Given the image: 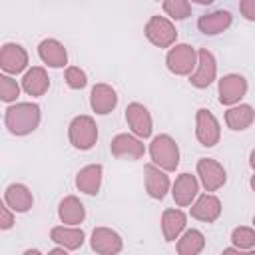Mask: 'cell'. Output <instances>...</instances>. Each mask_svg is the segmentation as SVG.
<instances>
[{
  "label": "cell",
  "mask_w": 255,
  "mask_h": 255,
  "mask_svg": "<svg viewBox=\"0 0 255 255\" xmlns=\"http://www.w3.org/2000/svg\"><path fill=\"white\" fill-rule=\"evenodd\" d=\"M195 4H201V6H207V4H211L213 0H193Z\"/></svg>",
  "instance_id": "cell-36"
},
{
  "label": "cell",
  "mask_w": 255,
  "mask_h": 255,
  "mask_svg": "<svg viewBox=\"0 0 255 255\" xmlns=\"http://www.w3.org/2000/svg\"><path fill=\"white\" fill-rule=\"evenodd\" d=\"M40 251L38 249H28V251H24V255H38Z\"/></svg>",
  "instance_id": "cell-37"
},
{
  "label": "cell",
  "mask_w": 255,
  "mask_h": 255,
  "mask_svg": "<svg viewBox=\"0 0 255 255\" xmlns=\"http://www.w3.org/2000/svg\"><path fill=\"white\" fill-rule=\"evenodd\" d=\"M253 225H255V215H253Z\"/></svg>",
  "instance_id": "cell-39"
},
{
  "label": "cell",
  "mask_w": 255,
  "mask_h": 255,
  "mask_svg": "<svg viewBox=\"0 0 255 255\" xmlns=\"http://www.w3.org/2000/svg\"><path fill=\"white\" fill-rule=\"evenodd\" d=\"M4 203L16 213H26L32 209L34 197H32V191L24 183H10L4 191Z\"/></svg>",
  "instance_id": "cell-18"
},
{
  "label": "cell",
  "mask_w": 255,
  "mask_h": 255,
  "mask_svg": "<svg viewBox=\"0 0 255 255\" xmlns=\"http://www.w3.org/2000/svg\"><path fill=\"white\" fill-rule=\"evenodd\" d=\"M68 137L76 149H80V151L92 149L98 141V126H96L94 118L76 116L68 126Z\"/></svg>",
  "instance_id": "cell-3"
},
{
  "label": "cell",
  "mask_w": 255,
  "mask_h": 255,
  "mask_svg": "<svg viewBox=\"0 0 255 255\" xmlns=\"http://www.w3.org/2000/svg\"><path fill=\"white\" fill-rule=\"evenodd\" d=\"M112 155L120 157V159H141L145 153V145L141 143V139L137 135L131 133H118L112 143H110Z\"/></svg>",
  "instance_id": "cell-11"
},
{
  "label": "cell",
  "mask_w": 255,
  "mask_h": 255,
  "mask_svg": "<svg viewBox=\"0 0 255 255\" xmlns=\"http://www.w3.org/2000/svg\"><path fill=\"white\" fill-rule=\"evenodd\" d=\"M253 120H255V110L249 104H239V106H233L225 112V124L233 131L247 129L253 124Z\"/></svg>",
  "instance_id": "cell-26"
},
{
  "label": "cell",
  "mask_w": 255,
  "mask_h": 255,
  "mask_svg": "<svg viewBox=\"0 0 255 255\" xmlns=\"http://www.w3.org/2000/svg\"><path fill=\"white\" fill-rule=\"evenodd\" d=\"M197 191H199V181H197V177L191 175V173H179L177 179H175L173 185H171L173 201H175V205H179V207L191 205V201L197 197Z\"/></svg>",
  "instance_id": "cell-15"
},
{
  "label": "cell",
  "mask_w": 255,
  "mask_h": 255,
  "mask_svg": "<svg viewBox=\"0 0 255 255\" xmlns=\"http://www.w3.org/2000/svg\"><path fill=\"white\" fill-rule=\"evenodd\" d=\"M58 217L66 225H80L86 217V207L76 195H66L58 205Z\"/></svg>",
  "instance_id": "cell-25"
},
{
  "label": "cell",
  "mask_w": 255,
  "mask_h": 255,
  "mask_svg": "<svg viewBox=\"0 0 255 255\" xmlns=\"http://www.w3.org/2000/svg\"><path fill=\"white\" fill-rule=\"evenodd\" d=\"M20 96V86L14 78L10 76H0V100L10 104V102H16V98Z\"/></svg>",
  "instance_id": "cell-30"
},
{
  "label": "cell",
  "mask_w": 255,
  "mask_h": 255,
  "mask_svg": "<svg viewBox=\"0 0 255 255\" xmlns=\"http://www.w3.org/2000/svg\"><path fill=\"white\" fill-rule=\"evenodd\" d=\"M163 10L173 20H185L191 16V6L187 0H163Z\"/></svg>",
  "instance_id": "cell-29"
},
{
  "label": "cell",
  "mask_w": 255,
  "mask_h": 255,
  "mask_svg": "<svg viewBox=\"0 0 255 255\" xmlns=\"http://www.w3.org/2000/svg\"><path fill=\"white\" fill-rule=\"evenodd\" d=\"M38 56L50 68H64L68 64V52L56 38H46L38 44Z\"/></svg>",
  "instance_id": "cell-20"
},
{
  "label": "cell",
  "mask_w": 255,
  "mask_h": 255,
  "mask_svg": "<svg viewBox=\"0 0 255 255\" xmlns=\"http://www.w3.org/2000/svg\"><path fill=\"white\" fill-rule=\"evenodd\" d=\"M90 245L100 255H116L124 249V241H122L120 233L110 227H96L92 231Z\"/></svg>",
  "instance_id": "cell-12"
},
{
  "label": "cell",
  "mask_w": 255,
  "mask_h": 255,
  "mask_svg": "<svg viewBox=\"0 0 255 255\" xmlns=\"http://www.w3.org/2000/svg\"><path fill=\"white\" fill-rule=\"evenodd\" d=\"M90 106L96 114L106 116L118 106V94L110 84H96L90 94Z\"/></svg>",
  "instance_id": "cell-17"
},
{
  "label": "cell",
  "mask_w": 255,
  "mask_h": 255,
  "mask_svg": "<svg viewBox=\"0 0 255 255\" xmlns=\"http://www.w3.org/2000/svg\"><path fill=\"white\" fill-rule=\"evenodd\" d=\"M28 66V52L20 44H4L0 50V68L6 74H20Z\"/></svg>",
  "instance_id": "cell-14"
},
{
  "label": "cell",
  "mask_w": 255,
  "mask_h": 255,
  "mask_svg": "<svg viewBox=\"0 0 255 255\" xmlns=\"http://www.w3.org/2000/svg\"><path fill=\"white\" fill-rule=\"evenodd\" d=\"M143 32L145 38L157 48H171L177 40V30L165 16H151L145 22Z\"/></svg>",
  "instance_id": "cell-5"
},
{
  "label": "cell",
  "mask_w": 255,
  "mask_h": 255,
  "mask_svg": "<svg viewBox=\"0 0 255 255\" xmlns=\"http://www.w3.org/2000/svg\"><path fill=\"white\" fill-rule=\"evenodd\" d=\"M239 10L241 16L249 22H255V0H241L239 2Z\"/></svg>",
  "instance_id": "cell-33"
},
{
  "label": "cell",
  "mask_w": 255,
  "mask_h": 255,
  "mask_svg": "<svg viewBox=\"0 0 255 255\" xmlns=\"http://www.w3.org/2000/svg\"><path fill=\"white\" fill-rule=\"evenodd\" d=\"M50 88V78H48V72L42 68V66H32L24 78H22V90L28 94V96H44Z\"/></svg>",
  "instance_id": "cell-22"
},
{
  "label": "cell",
  "mask_w": 255,
  "mask_h": 255,
  "mask_svg": "<svg viewBox=\"0 0 255 255\" xmlns=\"http://www.w3.org/2000/svg\"><path fill=\"white\" fill-rule=\"evenodd\" d=\"M249 165H251V169L255 171V149L249 153Z\"/></svg>",
  "instance_id": "cell-35"
},
{
  "label": "cell",
  "mask_w": 255,
  "mask_h": 255,
  "mask_svg": "<svg viewBox=\"0 0 255 255\" xmlns=\"http://www.w3.org/2000/svg\"><path fill=\"white\" fill-rule=\"evenodd\" d=\"M40 106L38 104H32V102H20V104H14L6 110L4 114V124L8 128L10 133L14 135H26V133H32L38 124H40Z\"/></svg>",
  "instance_id": "cell-1"
},
{
  "label": "cell",
  "mask_w": 255,
  "mask_h": 255,
  "mask_svg": "<svg viewBox=\"0 0 255 255\" xmlns=\"http://www.w3.org/2000/svg\"><path fill=\"white\" fill-rule=\"evenodd\" d=\"M205 247V237L199 229H187L177 237V253L179 255H197Z\"/></svg>",
  "instance_id": "cell-27"
},
{
  "label": "cell",
  "mask_w": 255,
  "mask_h": 255,
  "mask_svg": "<svg viewBox=\"0 0 255 255\" xmlns=\"http://www.w3.org/2000/svg\"><path fill=\"white\" fill-rule=\"evenodd\" d=\"M195 137L197 141L203 145V147H213L219 143L221 139V128H219V122L217 118L205 110V108H199L195 112Z\"/></svg>",
  "instance_id": "cell-6"
},
{
  "label": "cell",
  "mask_w": 255,
  "mask_h": 255,
  "mask_svg": "<svg viewBox=\"0 0 255 255\" xmlns=\"http://www.w3.org/2000/svg\"><path fill=\"white\" fill-rule=\"evenodd\" d=\"M102 173H104V167L100 163H92V165L82 167L76 175V187L82 193L96 195L100 191V185H102Z\"/></svg>",
  "instance_id": "cell-23"
},
{
  "label": "cell",
  "mask_w": 255,
  "mask_h": 255,
  "mask_svg": "<svg viewBox=\"0 0 255 255\" xmlns=\"http://www.w3.org/2000/svg\"><path fill=\"white\" fill-rule=\"evenodd\" d=\"M231 241L241 251H251L255 247V229L253 227H235L231 231Z\"/></svg>",
  "instance_id": "cell-28"
},
{
  "label": "cell",
  "mask_w": 255,
  "mask_h": 255,
  "mask_svg": "<svg viewBox=\"0 0 255 255\" xmlns=\"http://www.w3.org/2000/svg\"><path fill=\"white\" fill-rule=\"evenodd\" d=\"M143 173H145V191H147V195L161 201L167 195L169 185H171L165 169H161L155 163H147L143 167Z\"/></svg>",
  "instance_id": "cell-13"
},
{
  "label": "cell",
  "mask_w": 255,
  "mask_h": 255,
  "mask_svg": "<svg viewBox=\"0 0 255 255\" xmlns=\"http://www.w3.org/2000/svg\"><path fill=\"white\" fill-rule=\"evenodd\" d=\"M217 94L223 106H233L247 94V80L241 74H227L219 80Z\"/></svg>",
  "instance_id": "cell-9"
},
{
  "label": "cell",
  "mask_w": 255,
  "mask_h": 255,
  "mask_svg": "<svg viewBox=\"0 0 255 255\" xmlns=\"http://www.w3.org/2000/svg\"><path fill=\"white\" fill-rule=\"evenodd\" d=\"M64 78H66L68 88H72V90H82V88H86V84H88V76H86V72L80 70L78 66H70V68H66Z\"/></svg>",
  "instance_id": "cell-31"
},
{
  "label": "cell",
  "mask_w": 255,
  "mask_h": 255,
  "mask_svg": "<svg viewBox=\"0 0 255 255\" xmlns=\"http://www.w3.org/2000/svg\"><path fill=\"white\" fill-rule=\"evenodd\" d=\"M231 22H233V16H231L229 10H215V12H209V14L199 16L197 28L205 36H215V34L225 32L231 26Z\"/></svg>",
  "instance_id": "cell-19"
},
{
  "label": "cell",
  "mask_w": 255,
  "mask_h": 255,
  "mask_svg": "<svg viewBox=\"0 0 255 255\" xmlns=\"http://www.w3.org/2000/svg\"><path fill=\"white\" fill-rule=\"evenodd\" d=\"M191 217L203 223H213L215 219H219L221 215V201L219 197H215L213 193H203L197 197V201L191 205L189 209Z\"/></svg>",
  "instance_id": "cell-16"
},
{
  "label": "cell",
  "mask_w": 255,
  "mask_h": 255,
  "mask_svg": "<svg viewBox=\"0 0 255 255\" xmlns=\"http://www.w3.org/2000/svg\"><path fill=\"white\" fill-rule=\"evenodd\" d=\"M249 185H251V189H253V191H255V175H253V177H251V181H249Z\"/></svg>",
  "instance_id": "cell-38"
},
{
  "label": "cell",
  "mask_w": 255,
  "mask_h": 255,
  "mask_svg": "<svg viewBox=\"0 0 255 255\" xmlns=\"http://www.w3.org/2000/svg\"><path fill=\"white\" fill-rule=\"evenodd\" d=\"M50 239L62 247H66L68 251H76L84 245V231L76 225H58L50 229Z\"/></svg>",
  "instance_id": "cell-21"
},
{
  "label": "cell",
  "mask_w": 255,
  "mask_h": 255,
  "mask_svg": "<svg viewBox=\"0 0 255 255\" xmlns=\"http://www.w3.org/2000/svg\"><path fill=\"white\" fill-rule=\"evenodd\" d=\"M165 66L175 76H189L197 66V50L189 44H175L165 56Z\"/></svg>",
  "instance_id": "cell-4"
},
{
  "label": "cell",
  "mask_w": 255,
  "mask_h": 255,
  "mask_svg": "<svg viewBox=\"0 0 255 255\" xmlns=\"http://www.w3.org/2000/svg\"><path fill=\"white\" fill-rule=\"evenodd\" d=\"M187 225V215L181 209H165L161 213V233L165 241H175Z\"/></svg>",
  "instance_id": "cell-24"
},
{
  "label": "cell",
  "mask_w": 255,
  "mask_h": 255,
  "mask_svg": "<svg viewBox=\"0 0 255 255\" xmlns=\"http://www.w3.org/2000/svg\"><path fill=\"white\" fill-rule=\"evenodd\" d=\"M66 251H68V249L60 245V247H56V249H52V251H50V255H60V253H66Z\"/></svg>",
  "instance_id": "cell-34"
},
{
  "label": "cell",
  "mask_w": 255,
  "mask_h": 255,
  "mask_svg": "<svg viewBox=\"0 0 255 255\" xmlns=\"http://www.w3.org/2000/svg\"><path fill=\"white\" fill-rule=\"evenodd\" d=\"M197 175H199V181L205 187V191H217L227 181V173H225L223 165L211 157H201L197 161Z\"/></svg>",
  "instance_id": "cell-8"
},
{
  "label": "cell",
  "mask_w": 255,
  "mask_h": 255,
  "mask_svg": "<svg viewBox=\"0 0 255 255\" xmlns=\"http://www.w3.org/2000/svg\"><path fill=\"white\" fill-rule=\"evenodd\" d=\"M149 155H151V161L165 171H175L179 165V147L175 139L167 133H159L151 139Z\"/></svg>",
  "instance_id": "cell-2"
},
{
  "label": "cell",
  "mask_w": 255,
  "mask_h": 255,
  "mask_svg": "<svg viewBox=\"0 0 255 255\" xmlns=\"http://www.w3.org/2000/svg\"><path fill=\"white\" fill-rule=\"evenodd\" d=\"M126 122L131 128L133 135H137L141 139L151 135L153 122H151V116H149V112H147V108L143 104H139V102L128 104V108H126Z\"/></svg>",
  "instance_id": "cell-10"
},
{
  "label": "cell",
  "mask_w": 255,
  "mask_h": 255,
  "mask_svg": "<svg viewBox=\"0 0 255 255\" xmlns=\"http://www.w3.org/2000/svg\"><path fill=\"white\" fill-rule=\"evenodd\" d=\"M14 225V215H12V209L4 203L2 207H0V229L2 231H6V229H10Z\"/></svg>",
  "instance_id": "cell-32"
},
{
  "label": "cell",
  "mask_w": 255,
  "mask_h": 255,
  "mask_svg": "<svg viewBox=\"0 0 255 255\" xmlns=\"http://www.w3.org/2000/svg\"><path fill=\"white\" fill-rule=\"evenodd\" d=\"M215 76H217V62H215V56L207 50V48H201L197 52V66L195 70L189 74V84L193 88H207L215 82Z\"/></svg>",
  "instance_id": "cell-7"
}]
</instances>
